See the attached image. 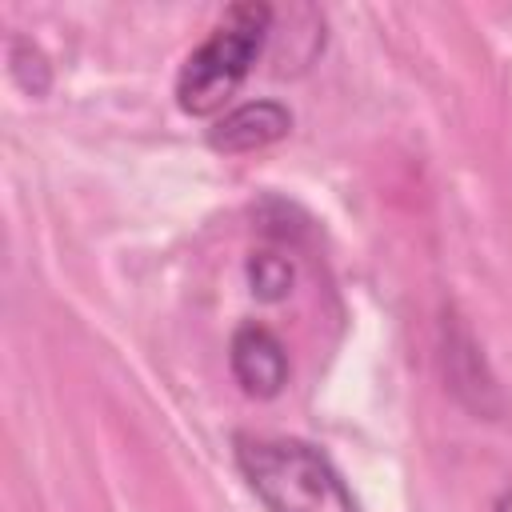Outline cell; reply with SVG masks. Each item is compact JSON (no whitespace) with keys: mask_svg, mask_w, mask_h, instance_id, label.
Returning <instances> with one entry per match:
<instances>
[{"mask_svg":"<svg viewBox=\"0 0 512 512\" xmlns=\"http://www.w3.org/2000/svg\"><path fill=\"white\" fill-rule=\"evenodd\" d=\"M236 468L268 512H360L336 464L296 436H236Z\"/></svg>","mask_w":512,"mask_h":512,"instance_id":"obj_1","label":"cell"},{"mask_svg":"<svg viewBox=\"0 0 512 512\" xmlns=\"http://www.w3.org/2000/svg\"><path fill=\"white\" fill-rule=\"evenodd\" d=\"M272 36V8L244 0L228 4L208 36L184 56L176 72V104L188 116H212L244 84Z\"/></svg>","mask_w":512,"mask_h":512,"instance_id":"obj_2","label":"cell"},{"mask_svg":"<svg viewBox=\"0 0 512 512\" xmlns=\"http://www.w3.org/2000/svg\"><path fill=\"white\" fill-rule=\"evenodd\" d=\"M228 368H232L236 384L256 400H268L288 384V352H284L280 336L264 324H240L232 332Z\"/></svg>","mask_w":512,"mask_h":512,"instance_id":"obj_3","label":"cell"},{"mask_svg":"<svg viewBox=\"0 0 512 512\" xmlns=\"http://www.w3.org/2000/svg\"><path fill=\"white\" fill-rule=\"evenodd\" d=\"M288 132H292V112L280 100H248V104H236L232 112H224L208 128V144L216 152L240 156V152L268 148V144L284 140Z\"/></svg>","mask_w":512,"mask_h":512,"instance_id":"obj_4","label":"cell"},{"mask_svg":"<svg viewBox=\"0 0 512 512\" xmlns=\"http://www.w3.org/2000/svg\"><path fill=\"white\" fill-rule=\"evenodd\" d=\"M292 284H296V268H292L288 256L268 252V248L248 256V288H252L256 300L276 304V300H284L292 292Z\"/></svg>","mask_w":512,"mask_h":512,"instance_id":"obj_5","label":"cell"},{"mask_svg":"<svg viewBox=\"0 0 512 512\" xmlns=\"http://www.w3.org/2000/svg\"><path fill=\"white\" fill-rule=\"evenodd\" d=\"M8 68H12V80L24 88V92H32V96H44L48 92V84H52V68H48V60H44V52L32 44V40H12L8 44Z\"/></svg>","mask_w":512,"mask_h":512,"instance_id":"obj_6","label":"cell"},{"mask_svg":"<svg viewBox=\"0 0 512 512\" xmlns=\"http://www.w3.org/2000/svg\"><path fill=\"white\" fill-rule=\"evenodd\" d=\"M496 512H512V492H504V496L496 500Z\"/></svg>","mask_w":512,"mask_h":512,"instance_id":"obj_7","label":"cell"}]
</instances>
